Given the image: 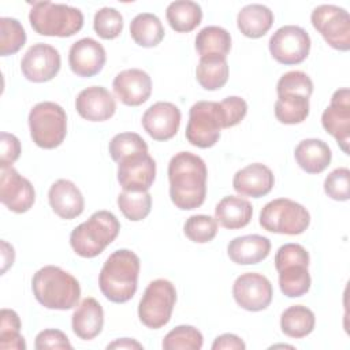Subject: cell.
<instances>
[{
	"instance_id": "6da1fadb",
	"label": "cell",
	"mask_w": 350,
	"mask_h": 350,
	"mask_svg": "<svg viewBox=\"0 0 350 350\" xmlns=\"http://www.w3.org/2000/svg\"><path fill=\"white\" fill-rule=\"evenodd\" d=\"M206 164L200 156L191 152L175 153L168 163L172 204L182 211L201 206L206 197Z\"/></svg>"
},
{
	"instance_id": "7a4b0ae2",
	"label": "cell",
	"mask_w": 350,
	"mask_h": 350,
	"mask_svg": "<svg viewBox=\"0 0 350 350\" xmlns=\"http://www.w3.org/2000/svg\"><path fill=\"white\" fill-rule=\"evenodd\" d=\"M139 268V257L133 250L118 249L111 253L98 275L103 295L115 304L130 301L138 287Z\"/></svg>"
},
{
	"instance_id": "3957f363",
	"label": "cell",
	"mask_w": 350,
	"mask_h": 350,
	"mask_svg": "<svg viewBox=\"0 0 350 350\" xmlns=\"http://www.w3.org/2000/svg\"><path fill=\"white\" fill-rule=\"evenodd\" d=\"M31 290L37 302L46 309L68 310L75 308L81 298L79 282L56 265L40 268L31 279Z\"/></svg>"
},
{
	"instance_id": "277c9868",
	"label": "cell",
	"mask_w": 350,
	"mask_h": 350,
	"mask_svg": "<svg viewBox=\"0 0 350 350\" xmlns=\"http://www.w3.org/2000/svg\"><path fill=\"white\" fill-rule=\"evenodd\" d=\"M119 230L120 223L112 212L97 211L71 231L70 245L78 256L93 258L115 241Z\"/></svg>"
},
{
	"instance_id": "5b68a950",
	"label": "cell",
	"mask_w": 350,
	"mask_h": 350,
	"mask_svg": "<svg viewBox=\"0 0 350 350\" xmlns=\"http://www.w3.org/2000/svg\"><path fill=\"white\" fill-rule=\"evenodd\" d=\"M309 253L299 243H284L275 254V268L279 273L280 291L288 298L305 295L312 284L308 271Z\"/></svg>"
},
{
	"instance_id": "8992f818",
	"label": "cell",
	"mask_w": 350,
	"mask_h": 350,
	"mask_svg": "<svg viewBox=\"0 0 350 350\" xmlns=\"http://www.w3.org/2000/svg\"><path fill=\"white\" fill-rule=\"evenodd\" d=\"M33 30L48 37H71L83 26L79 8L52 1H34L29 12Z\"/></svg>"
},
{
	"instance_id": "52a82bcc",
	"label": "cell",
	"mask_w": 350,
	"mask_h": 350,
	"mask_svg": "<svg viewBox=\"0 0 350 350\" xmlns=\"http://www.w3.org/2000/svg\"><path fill=\"white\" fill-rule=\"evenodd\" d=\"M27 120L33 142L42 149L57 148L67 135V115L56 103L36 104L30 109Z\"/></svg>"
},
{
	"instance_id": "ba28073f",
	"label": "cell",
	"mask_w": 350,
	"mask_h": 350,
	"mask_svg": "<svg viewBox=\"0 0 350 350\" xmlns=\"http://www.w3.org/2000/svg\"><path fill=\"white\" fill-rule=\"evenodd\" d=\"M309 224L310 215L308 209L290 198L272 200L260 212V226L269 232L299 235Z\"/></svg>"
},
{
	"instance_id": "9c48e42d",
	"label": "cell",
	"mask_w": 350,
	"mask_h": 350,
	"mask_svg": "<svg viewBox=\"0 0 350 350\" xmlns=\"http://www.w3.org/2000/svg\"><path fill=\"white\" fill-rule=\"evenodd\" d=\"M176 302L175 286L167 279H156L148 284L138 304L139 321L150 329L164 327Z\"/></svg>"
},
{
	"instance_id": "30bf717a",
	"label": "cell",
	"mask_w": 350,
	"mask_h": 350,
	"mask_svg": "<svg viewBox=\"0 0 350 350\" xmlns=\"http://www.w3.org/2000/svg\"><path fill=\"white\" fill-rule=\"evenodd\" d=\"M223 129V118L219 103L197 101L189 111V122L186 126V139L197 148L206 149L213 146Z\"/></svg>"
},
{
	"instance_id": "8fae6325",
	"label": "cell",
	"mask_w": 350,
	"mask_h": 350,
	"mask_svg": "<svg viewBox=\"0 0 350 350\" xmlns=\"http://www.w3.org/2000/svg\"><path fill=\"white\" fill-rule=\"evenodd\" d=\"M310 21L329 46L342 52L350 49V16L345 8L321 4L312 11Z\"/></svg>"
},
{
	"instance_id": "7c38bea8",
	"label": "cell",
	"mask_w": 350,
	"mask_h": 350,
	"mask_svg": "<svg viewBox=\"0 0 350 350\" xmlns=\"http://www.w3.org/2000/svg\"><path fill=\"white\" fill-rule=\"evenodd\" d=\"M272 57L286 66L302 63L310 51V37L305 29L295 25L279 27L268 42Z\"/></svg>"
},
{
	"instance_id": "4fadbf2b",
	"label": "cell",
	"mask_w": 350,
	"mask_h": 350,
	"mask_svg": "<svg viewBox=\"0 0 350 350\" xmlns=\"http://www.w3.org/2000/svg\"><path fill=\"white\" fill-rule=\"evenodd\" d=\"M232 295L242 309L260 312L267 309L272 302L273 290L267 276L257 272H246L235 279Z\"/></svg>"
},
{
	"instance_id": "5bb4252c",
	"label": "cell",
	"mask_w": 350,
	"mask_h": 350,
	"mask_svg": "<svg viewBox=\"0 0 350 350\" xmlns=\"http://www.w3.org/2000/svg\"><path fill=\"white\" fill-rule=\"evenodd\" d=\"M62 59L59 51L48 44L38 42L31 45L21 60L23 77L34 83L53 79L60 71Z\"/></svg>"
},
{
	"instance_id": "9a60e30c",
	"label": "cell",
	"mask_w": 350,
	"mask_h": 350,
	"mask_svg": "<svg viewBox=\"0 0 350 350\" xmlns=\"http://www.w3.org/2000/svg\"><path fill=\"white\" fill-rule=\"evenodd\" d=\"M324 130L331 134L343 153L349 154L350 144V90L342 88L334 92L329 105L321 115Z\"/></svg>"
},
{
	"instance_id": "2e32d148",
	"label": "cell",
	"mask_w": 350,
	"mask_h": 350,
	"mask_svg": "<svg viewBox=\"0 0 350 350\" xmlns=\"http://www.w3.org/2000/svg\"><path fill=\"white\" fill-rule=\"evenodd\" d=\"M0 201L15 213L27 212L36 201V191L30 180L14 167L0 168Z\"/></svg>"
},
{
	"instance_id": "e0dca14e",
	"label": "cell",
	"mask_w": 350,
	"mask_h": 350,
	"mask_svg": "<svg viewBox=\"0 0 350 350\" xmlns=\"http://www.w3.org/2000/svg\"><path fill=\"white\" fill-rule=\"evenodd\" d=\"M156 179V161L148 153L124 157L118 163V182L126 191H148Z\"/></svg>"
},
{
	"instance_id": "ac0fdd59",
	"label": "cell",
	"mask_w": 350,
	"mask_h": 350,
	"mask_svg": "<svg viewBox=\"0 0 350 350\" xmlns=\"http://www.w3.org/2000/svg\"><path fill=\"white\" fill-rule=\"evenodd\" d=\"M180 109L168 101H157L142 115L144 130L156 141H168L176 135L180 126Z\"/></svg>"
},
{
	"instance_id": "d6986e66",
	"label": "cell",
	"mask_w": 350,
	"mask_h": 350,
	"mask_svg": "<svg viewBox=\"0 0 350 350\" xmlns=\"http://www.w3.org/2000/svg\"><path fill=\"white\" fill-rule=\"evenodd\" d=\"M107 60L104 46L94 38L85 37L75 41L68 51V64L71 71L82 78L97 75Z\"/></svg>"
},
{
	"instance_id": "ffe728a7",
	"label": "cell",
	"mask_w": 350,
	"mask_h": 350,
	"mask_svg": "<svg viewBox=\"0 0 350 350\" xmlns=\"http://www.w3.org/2000/svg\"><path fill=\"white\" fill-rule=\"evenodd\" d=\"M115 96L129 107H138L148 101L152 93V79L139 68L120 71L112 82Z\"/></svg>"
},
{
	"instance_id": "44dd1931",
	"label": "cell",
	"mask_w": 350,
	"mask_h": 350,
	"mask_svg": "<svg viewBox=\"0 0 350 350\" xmlns=\"http://www.w3.org/2000/svg\"><path fill=\"white\" fill-rule=\"evenodd\" d=\"M75 109L89 122H104L115 115L116 101L105 88L90 86L78 93Z\"/></svg>"
},
{
	"instance_id": "7402d4cb",
	"label": "cell",
	"mask_w": 350,
	"mask_h": 350,
	"mask_svg": "<svg viewBox=\"0 0 350 350\" xmlns=\"http://www.w3.org/2000/svg\"><path fill=\"white\" fill-rule=\"evenodd\" d=\"M275 185V176L269 167L252 163L238 170L232 178V187L239 196L260 198L267 196Z\"/></svg>"
},
{
	"instance_id": "603a6c76",
	"label": "cell",
	"mask_w": 350,
	"mask_h": 350,
	"mask_svg": "<svg viewBox=\"0 0 350 350\" xmlns=\"http://www.w3.org/2000/svg\"><path fill=\"white\" fill-rule=\"evenodd\" d=\"M52 211L64 220L78 217L85 209V200L77 185L68 179H57L48 191Z\"/></svg>"
},
{
	"instance_id": "cb8c5ba5",
	"label": "cell",
	"mask_w": 350,
	"mask_h": 350,
	"mask_svg": "<svg viewBox=\"0 0 350 350\" xmlns=\"http://www.w3.org/2000/svg\"><path fill=\"white\" fill-rule=\"evenodd\" d=\"M72 332L82 340L94 339L104 327V310L93 297L81 301L71 317Z\"/></svg>"
},
{
	"instance_id": "d4e9b609",
	"label": "cell",
	"mask_w": 350,
	"mask_h": 350,
	"mask_svg": "<svg viewBox=\"0 0 350 350\" xmlns=\"http://www.w3.org/2000/svg\"><path fill=\"white\" fill-rule=\"evenodd\" d=\"M271 252V241L258 234L237 237L227 245L230 260L239 265L258 264L268 257Z\"/></svg>"
},
{
	"instance_id": "484cf974",
	"label": "cell",
	"mask_w": 350,
	"mask_h": 350,
	"mask_svg": "<svg viewBox=\"0 0 350 350\" xmlns=\"http://www.w3.org/2000/svg\"><path fill=\"white\" fill-rule=\"evenodd\" d=\"M294 157L301 170L308 174H320L331 163L332 152L327 142L317 138H306L298 142Z\"/></svg>"
},
{
	"instance_id": "4316f807",
	"label": "cell",
	"mask_w": 350,
	"mask_h": 350,
	"mask_svg": "<svg viewBox=\"0 0 350 350\" xmlns=\"http://www.w3.org/2000/svg\"><path fill=\"white\" fill-rule=\"evenodd\" d=\"M252 215V204L241 196H226L215 208L216 221L228 230L243 228L250 223Z\"/></svg>"
},
{
	"instance_id": "83f0119b",
	"label": "cell",
	"mask_w": 350,
	"mask_h": 350,
	"mask_svg": "<svg viewBox=\"0 0 350 350\" xmlns=\"http://www.w3.org/2000/svg\"><path fill=\"white\" fill-rule=\"evenodd\" d=\"M273 25V12L262 4H247L237 15L239 31L249 38L265 36Z\"/></svg>"
},
{
	"instance_id": "f1b7e54d",
	"label": "cell",
	"mask_w": 350,
	"mask_h": 350,
	"mask_svg": "<svg viewBox=\"0 0 350 350\" xmlns=\"http://www.w3.org/2000/svg\"><path fill=\"white\" fill-rule=\"evenodd\" d=\"M196 78L205 90L221 89L228 81V63L226 56L209 55L200 57L196 67Z\"/></svg>"
},
{
	"instance_id": "f546056e",
	"label": "cell",
	"mask_w": 350,
	"mask_h": 350,
	"mask_svg": "<svg viewBox=\"0 0 350 350\" xmlns=\"http://www.w3.org/2000/svg\"><path fill=\"white\" fill-rule=\"evenodd\" d=\"M164 34V26L154 14L141 12L130 22V36L139 46H157L163 41Z\"/></svg>"
},
{
	"instance_id": "4dcf8cb0",
	"label": "cell",
	"mask_w": 350,
	"mask_h": 350,
	"mask_svg": "<svg viewBox=\"0 0 350 350\" xmlns=\"http://www.w3.org/2000/svg\"><path fill=\"white\" fill-rule=\"evenodd\" d=\"M167 21L176 33H190L202 21L201 5L190 0H176L168 4Z\"/></svg>"
},
{
	"instance_id": "1f68e13d",
	"label": "cell",
	"mask_w": 350,
	"mask_h": 350,
	"mask_svg": "<svg viewBox=\"0 0 350 350\" xmlns=\"http://www.w3.org/2000/svg\"><path fill=\"white\" fill-rule=\"evenodd\" d=\"M314 313L304 305L288 306L280 316L282 332L295 339L308 336L314 329Z\"/></svg>"
},
{
	"instance_id": "d6a6232c",
	"label": "cell",
	"mask_w": 350,
	"mask_h": 350,
	"mask_svg": "<svg viewBox=\"0 0 350 350\" xmlns=\"http://www.w3.org/2000/svg\"><path fill=\"white\" fill-rule=\"evenodd\" d=\"M194 46L200 57L209 55L227 56L231 49V34L220 26H206L197 33Z\"/></svg>"
},
{
	"instance_id": "836d02e7",
	"label": "cell",
	"mask_w": 350,
	"mask_h": 350,
	"mask_svg": "<svg viewBox=\"0 0 350 350\" xmlns=\"http://www.w3.org/2000/svg\"><path fill=\"white\" fill-rule=\"evenodd\" d=\"M309 108V97L304 94H279L275 103V116L283 124H298L308 118Z\"/></svg>"
},
{
	"instance_id": "e575fe53",
	"label": "cell",
	"mask_w": 350,
	"mask_h": 350,
	"mask_svg": "<svg viewBox=\"0 0 350 350\" xmlns=\"http://www.w3.org/2000/svg\"><path fill=\"white\" fill-rule=\"evenodd\" d=\"M118 206L130 221L144 220L152 209V196L149 191H126L118 196Z\"/></svg>"
},
{
	"instance_id": "d590c367",
	"label": "cell",
	"mask_w": 350,
	"mask_h": 350,
	"mask_svg": "<svg viewBox=\"0 0 350 350\" xmlns=\"http://www.w3.org/2000/svg\"><path fill=\"white\" fill-rule=\"evenodd\" d=\"M204 345L202 334L193 325H178L163 339L164 350H200Z\"/></svg>"
},
{
	"instance_id": "8d00e7d4",
	"label": "cell",
	"mask_w": 350,
	"mask_h": 350,
	"mask_svg": "<svg viewBox=\"0 0 350 350\" xmlns=\"http://www.w3.org/2000/svg\"><path fill=\"white\" fill-rule=\"evenodd\" d=\"M0 349L8 350H25L26 342L21 335V319L12 309H1L0 313Z\"/></svg>"
},
{
	"instance_id": "74e56055",
	"label": "cell",
	"mask_w": 350,
	"mask_h": 350,
	"mask_svg": "<svg viewBox=\"0 0 350 350\" xmlns=\"http://www.w3.org/2000/svg\"><path fill=\"white\" fill-rule=\"evenodd\" d=\"M26 44V31L15 18H0V55L16 53Z\"/></svg>"
},
{
	"instance_id": "f35d334b",
	"label": "cell",
	"mask_w": 350,
	"mask_h": 350,
	"mask_svg": "<svg viewBox=\"0 0 350 350\" xmlns=\"http://www.w3.org/2000/svg\"><path fill=\"white\" fill-rule=\"evenodd\" d=\"M108 150L112 160L119 163L124 157L138 153H148V144L137 133H119L111 139Z\"/></svg>"
},
{
	"instance_id": "ab89813d",
	"label": "cell",
	"mask_w": 350,
	"mask_h": 350,
	"mask_svg": "<svg viewBox=\"0 0 350 350\" xmlns=\"http://www.w3.org/2000/svg\"><path fill=\"white\" fill-rule=\"evenodd\" d=\"M185 235L196 243L211 242L217 234V221L209 215H193L183 226Z\"/></svg>"
},
{
	"instance_id": "60d3db41",
	"label": "cell",
	"mask_w": 350,
	"mask_h": 350,
	"mask_svg": "<svg viewBox=\"0 0 350 350\" xmlns=\"http://www.w3.org/2000/svg\"><path fill=\"white\" fill-rule=\"evenodd\" d=\"M93 29L104 40L116 38L123 30V16L112 7H103L94 14Z\"/></svg>"
},
{
	"instance_id": "b9f144b4",
	"label": "cell",
	"mask_w": 350,
	"mask_h": 350,
	"mask_svg": "<svg viewBox=\"0 0 350 350\" xmlns=\"http://www.w3.org/2000/svg\"><path fill=\"white\" fill-rule=\"evenodd\" d=\"M276 92L279 94H286V93H297V94H304L306 97H310L313 93V82L310 77L304 72V71H288L283 74L276 85Z\"/></svg>"
},
{
	"instance_id": "7bdbcfd3",
	"label": "cell",
	"mask_w": 350,
	"mask_h": 350,
	"mask_svg": "<svg viewBox=\"0 0 350 350\" xmlns=\"http://www.w3.org/2000/svg\"><path fill=\"white\" fill-rule=\"evenodd\" d=\"M325 194L335 201H347L350 197V171L339 167L331 171L324 180Z\"/></svg>"
},
{
	"instance_id": "ee69618b",
	"label": "cell",
	"mask_w": 350,
	"mask_h": 350,
	"mask_svg": "<svg viewBox=\"0 0 350 350\" xmlns=\"http://www.w3.org/2000/svg\"><path fill=\"white\" fill-rule=\"evenodd\" d=\"M221 118H223V129L234 127L243 120L247 113V104L242 97L228 96L219 103Z\"/></svg>"
},
{
	"instance_id": "f6af8a7d",
	"label": "cell",
	"mask_w": 350,
	"mask_h": 350,
	"mask_svg": "<svg viewBox=\"0 0 350 350\" xmlns=\"http://www.w3.org/2000/svg\"><path fill=\"white\" fill-rule=\"evenodd\" d=\"M34 347L37 350H44V349H66L71 350L72 345L70 343L67 335L60 331V329H44L37 334L36 340H34Z\"/></svg>"
},
{
	"instance_id": "bcb514c9",
	"label": "cell",
	"mask_w": 350,
	"mask_h": 350,
	"mask_svg": "<svg viewBox=\"0 0 350 350\" xmlns=\"http://www.w3.org/2000/svg\"><path fill=\"white\" fill-rule=\"evenodd\" d=\"M21 142L10 133L0 134V168L12 167V164L19 159Z\"/></svg>"
},
{
	"instance_id": "7dc6e473",
	"label": "cell",
	"mask_w": 350,
	"mask_h": 350,
	"mask_svg": "<svg viewBox=\"0 0 350 350\" xmlns=\"http://www.w3.org/2000/svg\"><path fill=\"white\" fill-rule=\"evenodd\" d=\"M245 342L235 334H223L219 335L213 343L212 350H245Z\"/></svg>"
},
{
	"instance_id": "c3c4849f",
	"label": "cell",
	"mask_w": 350,
	"mask_h": 350,
	"mask_svg": "<svg viewBox=\"0 0 350 350\" xmlns=\"http://www.w3.org/2000/svg\"><path fill=\"white\" fill-rule=\"evenodd\" d=\"M15 260V250L14 247L7 243L5 241H1V273H5V271L14 264Z\"/></svg>"
},
{
	"instance_id": "681fc988",
	"label": "cell",
	"mask_w": 350,
	"mask_h": 350,
	"mask_svg": "<svg viewBox=\"0 0 350 350\" xmlns=\"http://www.w3.org/2000/svg\"><path fill=\"white\" fill-rule=\"evenodd\" d=\"M107 349H127V350H133V349H144V346L137 342L135 339H130V338H120V339H116L113 342H111L109 345H107Z\"/></svg>"
}]
</instances>
